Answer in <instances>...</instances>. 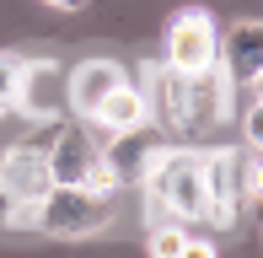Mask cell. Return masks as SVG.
Returning <instances> with one entry per match:
<instances>
[{
    "instance_id": "obj_8",
    "label": "cell",
    "mask_w": 263,
    "mask_h": 258,
    "mask_svg": "<svg viewBox=\"0 0 263 258\" xmlns=\"http://www.w3.org/2000/svg\"><path fill=\"white\" fill-rule=\"evenodd\" d=\"M215 65H220V76L231 81V86H258V76H263V27L253 16L236 22V27L220 38Z\"/></svg>"
},
{
    "instance_id": "obj_7",
    "label": "cell",
    "mask_w": 263,
    "mask_h": 258,
    "mask_svg": "<svg viewBox=\"0 0 263 258\" xmlns=\"http://www.w3.org/2000/svg\"><path fill=\"white\" fill-rule=\"evenodd\" d=\"M16 108L27 119L49 124L65 113V70L54 60H22V86H16Z\"/></svg>"
},
{
    "instance_id": "obj_13",
    "label": "cell",
    "mask_w": 263,
    "mask_h": 258,
    "mask_svg": "<svg viewBox=\"0 0 263 258\" xmlns=\"http://www.w3.org/2000/svg\"><path fill=\"white\" fill-rule=\"evenodd\" d=\"M151 253H156V258H183V253H188V231H183V226L151 231Z\"/></svg>"
},
{
    "instance_id": "obj_10",
    "label": "cell",
    "mask_w": 263,
    "mask_h": 258,
    "mask_svg": "<svg viewBox=\"0 0 263 258\" xmlns=\"http://www.w3.org/2000/svg\"><path fill=\"white\" fill-rule=\"evenodd\" d=\"M107 140H113V145H107L102 151V156H107V167H113V178L118 183H140V178H145V167H151V161H156V129H151V124H135V129H118V135H107Z\"/></svg>"
},
{
    "instance_id": "obj_12",
    "label": "cell",
    "mask_w": 263,
    "mask_h": 258,
    "mask_svg": "<svg viewBox=\"0 0 263 258\" xmlns=\"http://www.w3.org/2000/svg\"><path fill=\"white\" fill-rule=\"evenodd\" d=\"M16 86H22V60L16 54H0V113L16 108Z\"/></svg>"
},
{
    "instance_id": "obj_5",
    "label": "cell",
    "mask_w": 263,
    "mask_h": 258,
    "mask_svg": "<svg viewBox=\"0 0 263 258\" xmlns=\"http://www.w3.org/2000/svg\"><path fill=\"white\" fill-rule=\"evenodd\" d=\"M49 161H43V151L22 145V151H6L0 156V189L11 199V215L6 226H32V215H38V199L49 194Z\"/></svg>"
},
{
    "instance_id": "obj_6",
    "label": "cell",
    "mask_w": 263,
    "mask_h": 258,
    "mask_svg": "<svg viewBox=\"0 0 263 258\" xmlns=\"http://www.w3.org/2000/svg\"><path fill=\"white\" fill-rule=\"evenodd\" d=\"M215 49H220V32H215V16L204 6H188L172 16L166 27V65L177 76H199V70L215 65Z\"/></svg>"
},
{
    "instance_id": "obj_4",
    "label": "cell",
    "mask_w": 263,
    "mask_h": 258,
    "mask_svg": "<svg viewBox=\"0 0 263 258\" xmlns=\"http://www.w3.org/2000/svg\"><path fill=\"white\" fill-rule=\"evenodd\" d=\"M107 194L97 189H76V183H49V194L38 199V215L32 226L49 231V237H91L107 226Z\"/></svg>"
},
{
    "instance_id": "obj_3",
    "label": "cell",
    "mask_w": 263,
    "mask_h": 258,
    "mask_svg": "<svg viewBox=\"0 0 263 258\" xmlns=\"http://www.w3.org/2000/svg\"><path fill=\"white\" fill-rule=\"evenodd\" d=\"M43 161H49V178L54 183H76V189H97V194H113L118 189V178H113V167H107L97 135L81 129V124L59 129L54 145L43 151Z\"/></svg>"
},
{
    "instance_id": "obj_15",
    "label": "cell",
    "mask_w": 263,
    "mask_h": 258,
    "mask_svg": "<svg viewBox=\"0 0 263 258\" xmlns=\"http://www.w3.org/2000/svg\"><path fill=\"white\" fill-rule=\"evenodd\" d=\"M43 6H59V11H81L86 0H43Z\"/></svg>"
},
{
    "instance_id": "obj_2",
    "label": "cell",
    "mask_w": 263,
    "mask_h": 258,
    "mask_svg": "<svg viewBox=\"0 0 263 258\" xmlns=\"http://www.w3.org/2000/svg\"><path fill=\"white\" fill-rule=\"evenodd\" d=\"M204 189H210V210L204 220L210 226H236V215H242V205H253L258 199V151H204Z\"/></svg>"
},
{
    "instance_id": "obj_9",
    "label": "cell",
    "mask_w": 263,
    "mask_h": 258,
    "mask_svg": "<svg viewBox=\"0 0 263 258\" xmlns=\"http://www.w3.org/2000/svg\"><path fill=\"white\" fill-rule=\"evenodd\" d=\"M118 81H124V65H113V60H81L76 70H70V81H65L70 113H76V119H91Z\"/></svg>"
},
{
    "instance_id": "obj_11",
    "label": "cell",
    "mask_w": 263,
    "mask_h": 258,
    "mask_svg": "<svg viewBox=\"0 0 263 258\" xmlns=\"http://www.w3.org/2000/svg\"><path fill=\"white\" fill-rule=\"evenodd\" d=\"M145 119H151V102H145V91L129 86V81H118V86L102 97V108L91 113V124L107 129V135H118V129H135V124H145Z\"/></svg>"
},
{
    "instance_id": "obj_14",
    "label": "cell",
    "mask_w": 263,
    "mask_h": 258,
    "mask_svg": "<svg viewBox=\"0 0 263 258\" xmlns=\"http://www.w3.org/2000/svg\"><path fill=\"white\" fill-rule=\"evenodd\" d=\"M247 145H263V108H258V102H253V108H247Z\"/></svg>"
},
{
    "instance_id": "obj_16",
    "label": "cell",
    "mask_w": 263,
    "mask_h": 258,
    "mask_svg": "<svg viewBox=\"0 0 263 258\" xmlns=\"http://www.w3.org/2000/svg\"><path fill=\"white\" fill-rule=\"evenodd\" d=\"M6 215H11V199H6V189H0V226H6Z\"/></svg>"
},
{
    "instance_id": "obj_1",
    "label": "cell",
    "mask_w": 263,
    "mask_h": 258,
    "mask_svg": "<svg viewBox=\"0 0 263 258\" xmlns=\"http://www.w3.org/2000/svg\"><path fill=\"white\" fill-rule=\"evenodd\" d=\"M145 194L156 199V210L177 220H204L210 189H204V151H156V161L145 167Z\"/></svg>"
}]
</instances>
